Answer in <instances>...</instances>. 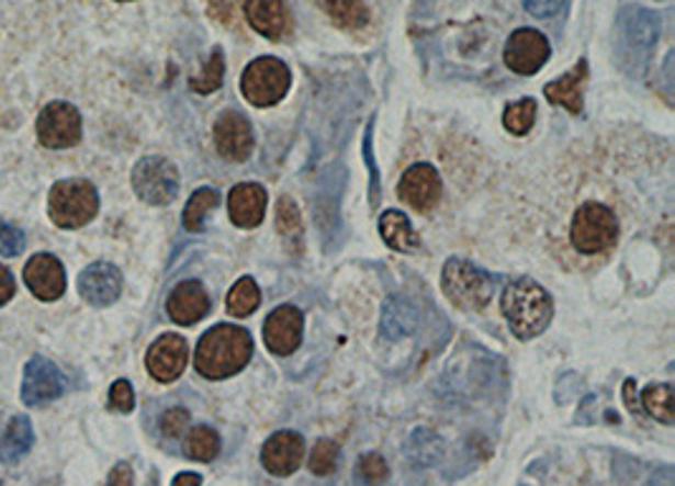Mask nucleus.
I'll list each match as a JSON object with an SVG mask.
<instances>
[{
  "label": "nucleus",
  "mask_w": 675,
  "mask_h": 486,
  "mask_svg": "<svg viewBox=\"0 0 675 486\" xmlns=\"http://www.w3.org/2000/svg\"><path fill=\"white\" fill-rule=\"evenodd\" d=\"M549 54H552V46H549L544 33L535 29H519L506 41L504 61L514 74L535 77L537 71H541V66L549 61Z\"/></svg>",
  "instance_id": "obj_10"
},
{
  "label": "nucleus",
  "mask_w": 675,
  "mask_h": 486,
  "mask_svg": "<svg viewBox=\"0 0 675 486\" xmlns=\"http://www.w3.org/2000/svg\"><path fill=\"white\" fill-rule=\"evenodd\" d=\"M589 79V64L587 59H580L574 69H570L552 84L544 87V97L552 104L564 106L566 112L580 114L582 104H585V84Z\"/></svg>",
  "instance_id": "obj_21"
},
{
  "label": "nucleus",
  "mask_w": 675,
  "mask_h": 486,
  "mask_svg": "<svg viewBox=\"0 0 675 486\" xmlns=\"http://www.w3.org/2000/svg\"><path fill=\"white\" fill-rule=\"evenodd\" d=\"M407 456L420 466L438 464L440 456H443V441L432 431H428V428H418V431L410 436V441H407Z\"/></svg>",
  "instance_id": "obj_32"
},
{
  "label": "nucleus",
  "mask_w": 675,
  "mask_h": 486,
  "mask_svg": "<svg viewBox=\"0 0 675 486\" xmlns=\"http://www.w3.org/2000/svg\"><path fill=\"white\" fill-rule=\"evenodd\" d=\"M211 312V296L198 279L180 282L168 296V315L175 325H198Z\"/></svg>",
  "instance_id": "obj_19"
},
{
  "label": "nucleus",
  "mask_w": 675,
  "mask_h": 486,
  "mask_svg": "<svg viewBox=\"0 0 675 486\" xmlns=\"http://www.w3.org/2000/svg\"><path fill=\"white\" fill-rule=\"evenodd\" d=\"M66 391V377L48 358H31L26 370H23L21 398L26 406H46L56 398H61Z\"/></svg>",
  "instance_id": "obj_11"
},
{
  "label": "nucleus",
  "mask_w": 675,
  "mask_h": 486,
  "mask_svg": "<svg viewBox=\"0 0 675 486\" xmlns=\"http://www.w3.org/2000/svg\"><path fill=\"white\" fill-rule=\"evenodd\" d=\"M254 355V337L238 325H215L200 337L195 370L207 381L238 375Z\"/></svg>",
  "instance_id": "obj_1"
},
{
  "label": "nucleus",
  "mask_w": 675,
  "mask_h": 486,
  "mask_svg": "<svg viewBox=\"0 0 675 486\" xmlns=\"http://www.w3.org/2000/svg\"><path fill=\"white\" fill-rule=\"evenodd\" d=\"M132 188L149 205H168L178 197L180 176L178 168L160 155L142 158L132 170Z\"/></svg>",
  "instance_id": "obj_7"
},
{
  "label": "nucleus",
  "mask_w": 675,
  "mask_h": 486,
  "mask_svg": "<svg viewBox=\"0 0 675 486\" xmlns=\"http://www.w3.org/2000/svg\"><path fill=\"white\" fill-rule=\"evenodd\" d=\"M618 216L605 203H582L572 216L570 244L582 257H599L618 241Z\"/></svg>",
  "instance_id": "obj_3"
},
{
  "label": "nucleus",
  "mask_w": 675,
  "mask_h": 486,
  "mask_svg": "<svg viewBox=\"0 0 675 486\" xmlns=\"http://www.w3.org/2000/svg\"><path fill=\"white\" fill-rule=\"evenodd\" d=\"M99 213V193L89 180H61L48 193V216L58 228H81Z\"/></svg>",
  "instance_id": "obj_4"
},
{
  "label": "nucleus",
  "mask_w": 675,
  "mask_h": 486,
  "mask_svg": "<svg viewBox=\"0 0 675 486\" xmlns=\"http://www.w3.org/2000/svg\"><path fill=\"white\" fill-rule=\"evenodd\" d=\"M33 447V426L29 416H15L5 426V433L0 436V461L15 464L29 454Z\"/></svg>",
  "instance_id": "obj_25"
},
{
  "label": "nucleus",
  "mask_w": 675,
  "mask_h": 486,
  "mask_svg": "<svg viewBox=\"0 0 675 486\" xmlns=\"http://www.w3.org/2000/svg\"><path fill=\"white\" fill-rule=\"evenodd\" d=\"M223 74H225L223 52H221V48H213L211 59L205 61L203 71H200L198 77L190 79V89H193V92H198V94H211V92H215V89H221Z\"/></svg>",
  "instance_id": "obj_34"
},
{
  "label": "nucleus",
  "mask_w": 675,
  "mask_h": 486,
  "mask_svg": "<svg viewBox=\"0 0 675 486\" xmlns=\"http://www.w3.org/2000/svg\"><path fill=\"white\" fill-rule=\"evenodd\" d=\"M537 120V102L531 97L521 99V102L508 104L504 110V127L511 132V135H527V132L535 127Z\"/></svg>",
  "instance_id": "obj_33"
},
{
  "label": "nucleus",
  "mask_w": 675,
  "mask_h": 486,
  "mask_svg": "<svg viewBox=\"0 0 675 486\" xmlns=\"http://www.w3.org/2000/svg\"><path fill=\"white\" fill-rule=\"evenodd\" d=\"M440 193H443V183H440L438 170L428 162H418L413 165V168H407L397 185L400 201L420 213L430 211L432 205L440 201Z\"/></svg>",
  "instance_id": "obj_15"
},
{
  "label": "nucleus",
  "mask_w": 675,
  "mask_h": 486,
  "mask_svg": "<svg viewBox=\"0 0 675 486\" xmlns=\"http://www.w3.org/2000/svg\"><path fill=\"white\" fill-rule=\"evenodd\" d=\"M502 309L508 327L519 340H531V337L541 335L554 317L552 296L531 279H519V282L506 286Z\"/></svg>",
  "instance_id": "obj_2"
},
{
  "label": "nucleus",
  "mask_w": 675,
  "mask_h": 486,
  "mask_svg": "<svg viewBox=\"0 0 675 486\" xmlns=\"http://www.w3.org/2000/svg\"><path fill=\"white\" fill-rule=\"evenodd\" d=\"M104 486H135V474H132V466L127 461H120V464L112 468Z\"/></svg>",
  "instance_id": "obj_41"
},
{
  "label": "nucleus",
  "mask_w": 675,
  "mask_h": 486,
  "mask_svg": "<svg viewBox=\"0 0 675 486\" xmlns=\"http://www.w3.org/2000/svg\"><path fill=\"white\" fill-rule=\"evenodd\" d=\"M648 486H675V474H673V468H671V466L657 468V472L650 474Z\"/></svg>",
  "instance_id": "obj_43"
},
{
  "label": "nucleus",
  "mask_w": 675,
  "mask_h": 486,
  "mask_svg": "<svg viewBox=\"0 0 675 486\" xmlns=\"http://www.w3.org/2000/svg\"><path fill=\"white\" fill-rule=\"evenodd\" d=\"M418 309H415V304L410 299H405V296H390L385 302V309H382V337L385 340H405V337L415 335V329H418Z\"/></svg>",
  "instance_id": "obj_22"
},
{
  "label": "nucleus",
  "mask_w": 675,
  "mask_h": 486,
  "mask_svg": "<svg viewBox=\"0 0 675 486\" xmlns=\"http://www.w3.org/2000/svg\"><path fill=\"white\" fill-rule=\"evenodd\" d=\"M524 11L529 15H535V19H552L562 11L564 0H521Z\"/></svg>",
  "instance_id": "obj_40"
},
{
  "label": "nucleus",
  "mask_w": 675,
  "mask_h": 486,
  "mask_svg": "<svg viewBox=\"0 0 675 486\" xmlns=\"http://www.w3.org/2000/svg\"><path fill=\"white\" fill-rule=\"evenodd\" d=\"M304 337V317L302 312L291 304H283V307L273 309L269 317H266L263 325V342L273 355L286 358L294 352L299 344H302Z\"/></svg>",
  "instance_id": "obj_14"
},
{
  "label": "nucleus",
  "mask_w": 675,
  "mask_h": 486,
  "mask_svg": "<svg viewBox=\"0 0 675 486\" xmlns=\"http://www.w3.org/2000/svg\"><path fill=\"white\" fill-rule=\"evenodd\" d=\"M277 228L289 249L302 251V244H304L302 213H299V205L291 201L289 195H281L277 203Z\"/></svg>",
  "instance_id": "obj_27"
},
{
  "label": "nucleus",
  "mask_w": 675,
  "mask_h": 486,
  "mask_svg": "<svg viewBox=\"0 0 675 486\" xmlns=\"http://www.w3.org/2000/svg\"><path fill=\"white\" fill-rule=\"evenodd\" d=\"M316 3L339 29L360 31L370 23V8L364 0H316Z\"/></svg>",
  "instance_id": "obj_26"
},
{
  "label": "nucleus",
  "mask_w": 675,
  "mask_h": 486,
  "mask_svg": "<svg viewBox=\"0 0 675 486\" xmlns=\"http://www.w3.org/2000/svg\"><path fill=\"white\" fill-rule=\"evenodd\" d=\"M496 282L469 261L448 259L443 267V294L461 309H483L494 299Z\"/></svg>",
  "instance_id": "obj_5"
},
{
  "label": "nucleus",
  "mask_w": 675,
  "mask_h": 486,
  "mask_svg": "<svg viewBox=\"0 0 675 486\" xmlns=\"http://www.w3.org/2000/svg\"><path fill=\"white\" fill-rule=\"evenodd\" d=\"M38 143L48 150H66L81 143V114L69 102H48L36 120Z\"/></svg>",
  "instance_id": "obj_9"
},
{
  "label": "nucleus",
  "mask_w": 675,
  "mask_h": 486,
  "mask_svg": "<svg viewBox=\"0 0 675 486\" xmlns=\"http://www.w3.org/2000/svg\"><path fill=\"white\" fill-rule=\"evenodd\" d=\"M618 31L625 59L645 66L650 52L657 44V36H661V19H657V13L640 5H628L618 19Z\"/></svg>",
  "instance_id": "obj_8"
},
{
  "label": "nucleus",
  "mask_w": 675,
  "mask_h": 486,
  "mask_svg": "<svg viewBox=\"0 0 675 486\" xmlns=\"http://www.w3.org/2000/svg\"><path fill=\"white\" fill-rule=\"evenodd\" d=\"M13 294H15V279H13L11 271H8L3 263H0V307L11 302Z\"/></svg>",
  "instance_id": "obj_42"
},
{
  "label": "nucleus",
  "mask_w": 675,
  "mask_h": 486,
  "mask_svg": "<svg viewBox=\"0 0 675 486\" xmlns=\"http://www.w3.org/2000/svg\"><path fill=\"white\" fill-rule=\"evenodd\" d=\"M648 416H653L655 421H661L665 426L675 423V398H673V388L668 383H655L648 385L643 391V406Z\"/></svg>",
  "instance_id": "obj_31"
},
{
  "label": "nucleus",
  "mask_w": 675,
  "mask_h": 486,
  "mask_svg": "<svg viewBox=\"0 0 675 486\" xmlns=\"http://www.w3.org/2000/svg\"><path fill=\"white\" fill-rule=\"evenodd\" d=\"M122 271L114 263H89L79 276V294L91 307H110L122 296Z\"/></svg>",
  "instance_id": "obj_16"
},
{
  "label": "nucleus",
  "mask_w": 675,
  "mask_h": 486,
  "mask_svg": "<svg viewBox=\"0 0 675 486\" xmlns=\"http://www.w3.org/2000/svg\"><path fill=\"white\" fill-rule=\"evenodd\" d=\"M190 426V414L185 408H170L160 418V431L165 439H180Z\"/></svg>",
  "instance_id": "obj_38"
},
{
  "label": "nucleus",
  "mask_w": 675,
  "mask_h": 486,
  "mask_svg": "<svg viewBox=\"0 0 675 486\" xmlns=\"http://www.w3.org/2000/svg\"><path fill=\"white\" fill-rule=\"evenodd\" d=\"M200 484H203V476L195 472H182L172 479V486H200Z\"/></svg>",
  "instance_id": "obj_45"
},
{
  "label": "nucleus",
  "mask_w": 675,
  "mask_h": 486,
  "mask_svg": "<svg viewBox=\"0 0 675 486\" xmlns=\"http://www.w3.org/2000/svg\"><path fill=\"white\" fill-rule=\"evenodd\" d=\"M120 3H130V0H120Z\"/></svg>",
  "instance_id": "obj_46"
},
{
  "label": "nucleus",
  "mask_w": 675,
  "mask_h": 486,
  "mask_svg": "<svg viewBox=\"0 0 675 486\" xmlns=\"http://www.w3.org/2000/svg\"><path fill=\"white\" fill-rule=\"evenodd\" d=\"M625 403H628V408L632 410V414H643V408H640L638 403V393H635V381H628L625 383Z\"/></svg>",
  "instance_id": "obj_44"
},
{
  "label": "nucleus",
  "mask_w": 675,
  "mask_h": 486,
  "mask_svg": "<svg viewBox=\"0 0 675 486\" xmlns=\"http://www.w3.org/2000/svg\"><path fill=\"white\" fill-rule=\"evenodd\" d=\"M380 236L387 246H393L395 251L410 253L420 246V236L415 234L410 218L403 211H387L380 218Z\"/></svg>",
  "instance_id": "obj_24"
},
{
  "label": "nucleus",
  "mask_w": 675,
  "mask_h": 486,
  "mask_svg": "<svg viewBox=\"0 0 675 486\" xmlns=\"http://www.w3.org/2000/svg\"><path fill=\"white\" fill-rule=\"evenodd\" d=\"M357 474H360L367 484L374 486L387 479L390 468L380 454H364L360 461H357Z\"/></svg>",
  "instance_id": "obj_36"
},
{
  "label": "nucleus",
  "mask_w": 675,
  "mask_h": 486,
  "mask_svg": "<svg viewBox=\"0 0 675 486\" xmlns=\"http://www.w3.org/2000/svg\"><path fill=\"white\" fill-rule=\"evenodd\" d=\"M182 454L207 464V461H213L221 454V436L215 433L211 426L190 428V433L185 436V447H182Z\"/></svg>",
  "instance_id": "obj_30"
},
{
  "label": "nucleus",
  "mask_w": 675,
  "mask_h": 486,
  "mask_svg": "<svg viewBox=\"0 0 675 486\" xmlns=\"http://www.w3.org/2000/svg\"><path fill=\"white\" fill-rule=\"evenodd\" d=\"M215 150L228 162H246L254 152V129L240 112H223L213 129Z\"/></svg>",
  "instance_id": "obj_12"
},
{
  "label": "nucleus",
  "mask_w": 675,
  "mask_h": 486,
  "mask_svg": "<svg viewBox=\"0 0 675 486\" xmlns=\"http://www.w3.org/2000/svg\"><path fill=\"white\" fill-rule=\"evenodd\" d=\"M266 205H269V195H266L263 185L238 183L228 195L230 224H236L238 228L261 226L266 216Z\"/></svg>",
  "instance_id": "obj_20"
},
{
  "label": "nucleus",
  "mask_w": 675,
  "mask_h": 486,
  "mask_svg": "<svg viewBox=\"0 0 675 486\" xmlns=\"http://www.w3.org/2000/svg\"><path fill=\"white\" fill-rule=\"evenodd\" d=\"M23 282L41 302H56L66 292V271L54 253H36L23 269Z\"/></svg>",
  "instance_id": "obj_17"
},
{
  "label": "nucleus",
  "mask_w": 675,
  "mask_h": 486,
  "mask_svg": "<svg viewBox=\"0 0 675 486\" xmlns=\"http://www.w3.org/2000/svg\"><path fill=\"white\" fill-rule=\"evenodd\" d=\"M291 89V69L277 56H258L244 69L240 92L254 106L279 104Z\"/></svg>",
  "instance_id": "obj_6"
},
{
  "label": "nucleus",
  "mask_w": 675,
  "mask_h": 486,
  "mask_svg": "<svg viewBox=\"0 0 675 486\" xmlns=\"http://www.w3.org/2000/svg\"><path fill=\"white\" fill-rule=\"evenodd\" d=\"M23 249H26V234L0 221V257H19Z\"/></svg>",
  "instance_id": "obj_37"
},
{
  "label": "nucleus",
  "mask_w": 675,
  "mask_h": 486,
  "mask_svg": "<svg viewBox=\"0 0 675 486\" xmlns=\"http://www.w3.org/2000/svg\"><path fill=\"white\" fill-rule=\"evenodd\" d=\"M147 370L157 383H175L188 368V342L180 335H162L149 344Z\"/></svg>",
  "instance_id": "obj_13"
},
{
  "label": "nucleus",
  "mask_w": 675,
  "mask_h": 486,
  "mask_svg": "<svg viewBox=\"0 0 675 486\" xmlns=\"http://www.w3.org/2000/svg\"><path fill=\"white\" fill-rule=\"evenodd\" d=\"M110 408L116 414H132L135 410V391L130 381H116L110 391Z\"/></svg>",
  "instance_id": "obj_39"
},
{
  "label": "nucleus",
  "mask_w": 675,
  "mask_h": 486,
  "mask_svg": "<svg viewBox=\"0 0 675 486\" xmlns=\"http://www.w3.org/2000/svg\"><path fill=\"white\" fill-rule=\"evenodd\" d=\"M337 461H339V443L331 439H319L312 449L310 472L316 476H327L337 468Z\"/></svg>",
  "instance_id": "obj_35"
},
{
  "label": "nucleus",
  "mask_w": 675,
  "mask_h": 486,
  "mask_svg": "<svg viewBox=\"0 0 675 486\" xmlns=\"http://www.w3.org/2000/svg\"><path fill=\"white\" fill-rule=\"evenodd\" d=\"M218 201L221 193L215 188H200V191L190 195L185 211H182V226H185V230L200 234L205 228V216L218 205Z\"/></svg>",
  "instance_id": "obj_28"
},
{
  "label": "nucleus",
  "mask_w": 675,
  "mask_h": 486,
  "mask_svg": "<svg viewBox=\"0 0 675 486\" xmlns=\"http://www.w3.org/2000/svg\"><path fill=\"white\" fill-rule=\"evenodd\" d=\"M306 443L296 431H279L263 443L261 464L273 476H291L302 466Z\"/></svg>",
  "instance_id": "obj_18"
},
{
  "label": "nucleus",
  "mask_w": 675,
  "mask_h": 486,
  "mask_svg": "<svg viewBox=\"0 0 675 486\" xmlns=\"http://www.w3.org/2000/svg\"><path fill=\"white\" fill-rule=\"evenodd\" d=\"M258 304H261V290H258V284L251 276L238 279V282L233 284V290L228 292V296H225V309H228L230 317L238 319L254 315Z\"/></svg>",
  "instance_id": "obj_29"
},
{
  "label": "nucleus",
  "mask_w": 675,
  "mask_h": 486,
  "mask_svg": "<svg viewBox=\"0 0 675 486\" xmlns=\"http://www.w3.org/2000/svg\"><path fill=\"white\" fill-rule=\"evenodd\" d=\"M246 19L263 38L279 41L289 26L283 0H246Z\"/></svg>",
  "instance_id": "obj_23"
}]
</instances>
